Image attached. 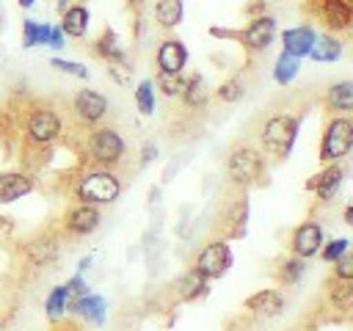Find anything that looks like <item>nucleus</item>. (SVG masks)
I'll list each match as a JSON object with an SVG mask.
<instances>
[{
	"instance_id": "obj_44",
	"label": "nucleus",
	"mask_w": 353,
	"mask_h": 331,
	"mask_svg": "<svg viewBox=\"0 0 353 331\" xmlns=\"http://www.w3.org/2000/svg\"><path fill=\"white\" fill-rule=\"evenodd\" d=\"M149 204H152V207H154V204H160V185L149 190Z\"/></svg>"
},
{
	"instance_id": "obj_5",
	"label": "nucleus",
	"mask_w": 353,
	"mask_h": 331,
	"mask_svg": "<svg viewBox=\"0 0 353 331\" xmlns=\"http://www.w3.org/2000/svg\"><path fill=\"white\" fill-rule=\"evenodd\" d=\"M265 171H268V157L256 146L240 143L226 157V177L240 190H248V188L259 185L262 177H265Z\"/></svg>"
},
{
	"instance_id": "obj_14",
	"label": "nucleus",
	"mask_w": 353,
	"mask_h": 331,
	"mask_svg": "<svg viewBox=\"0 0 353 331\" xmlns=\"http://www.w3.org/2000/svg\"><path fill=\"white\" fill-rule=\"evenodd\" d=\"M188 61H190V52H188L185 41L182 39H174V36L163 39L160 47H157V52H154L157 74H179V72H185Z\"/></svg>"
},
{
	"instance_id": "obj_7",
	"label": "nucleus",
	"mask_w": 353,
	"mask_h": 331,
	"mask_svg": "<svg viewBox=\"0 0 353 331\" xmlns=\"http://www.w3.org/2000/svg\"><path fill=\"white\" fill-rule=\"evenodd\" d=\"M69 110H72L77 127L88 130V127H97V124L105 121V116H108V110H110V102H108V97H105L102 91H97V88H80V91L72 94Z\"/></svg>"
},
{
	"instance_id": "obj_39",
	"label": "nucleus",
	"mask_w": 353,
	"mask_h": 331,
	"mask_svg": "<svg viewBox=\"0 0 353 331\" xmlns=\"http://www.w3.org/2000/svg\"><path fill=\"white\" fill-rule=\"evenodd\" d=\"M63 287H66L69 298H80V295L91 292V290H88V281H85V276H80V273H72V276L63 281Z\"/></svg>"
},
{
	"instance_id": "obj_47",
	"label": "nucleus",
	"mask_w": 353,
	"mask_h": 331,
	"mask_svg": "<svg viewBox=\"0 0 353 331\" xmlns=\"http://www.w3.org/2000/svg\"><path fill=\"white\" fill-rule=\"evenodd\" d=\"M72 6V0H58V11H66Z\"/></svg>"
},
{
	"instance_id": "obj_42",
	"label": "nucleus",
	"mask_w": 353,
	"mask_h": 331,
	"mask_svg": "<svg viewBox=\"0 0 353 331\" xmlns=\"http://www.w3.org/2000/svg\"><path fill=\"white\" fill-rule=\"evenodd\" d=\"M210 36H212V39H232V41H237V30H232V28H218V25H212V28H210Z\"/></svg>"
},
{
	"instance_id": "obj_33",
	"label": "nucleus",
	"mask_w": 353,
	"mask_h": 331,
	"mask_svg": "<svg viewBox=\"0 0 353 331\" xmlns=\"http://www.w3.org/2000/svg\"><path fill=\"white\" fill-rule=\"evenodd\" d=\"M152 83H154V91H160L163 97L174 99V97H182V88L188 83V74L185 72H179V74H157Z\"/></svg>"
},
{
	"instance_id": "obj_21",
	"label": "nucleus",
	"mask_w": 353,
	"mask_h": 331,
	"mask_svg": "<svg viewBox=\"0 0 353 331\" xmlns=\"http://www.w3.org/2000/svg\"><path fill=\"white\" fill-rule=\"evenodd\" d=\"M174 292H176V301L193 303V301H199V298H204V295L210 292V281H207L201 273H196V270L190 268V270H185V273L174 281Z\"/></svg>"
},
{
	"instance_id": "obj_1",
	"label": "nucleus",
	"mask_w": 353,
	"mask_h": 331,
	"mask_svg": "<svg viewBox=\"0 0 353 331\" xmlns=\"http://www.w3.org/2000/svg\"><path fill=\"white\" fill-rule=\"evenodd\" d=\"M69 193L80 204H94V207H108L116 204L124 193V179L116 168H97L85 166L83 171L74 174Z\"/></svg>"
},
{
	"instance_id": "obj_24",
	"label": "nucleus",
	"mask_w": 353,
	"mask_h": 331,
	"mask_svg": "<svg viewBox=\"0 0 353 331\" xmlns=\"http://www.w3.org/2000/svg\"><path fill=\"white\" fill-rule=\"evenodd\" d=\"M245 223H248V199L243 193L226 210V237L223 240H240V237H245Z\"/></svg>"
},
{
	"instance_id": "obj_35",
	"label": "nucleus",
	"mask_w": 353,
	"mask_h": 331,
	"mask_svg": "<svg viewBox=\"0 0 353 331\" xmlns=\"http://www.w3.org/2000/svg\"><path fill=\"white\" fill-rule=\"evenodd\" d=\"M215 97L223 102V105H234V102H240L243 97H245V83H243V77H229V80H223L221 86H218V91H215Z\"/></svg>"
},
{
	"instance_id": "obj_37",
	"label": "nucleus",
	"mask_w": 353,
	"mask_h": 331,
	"mask_svg": "<svg viewBox=\"0 0 353 331\" xmlns=\"http://www.w3.org/2000/svg\"><path fill=\"white\" fill-rule=\"evenodd\" d=\"M105 72H108V77L116 83V86H130L132 83V66H130V61H124V63H105Z\"/></svg>"
},
{
	"instance_id": "obj_34",
	"label": "nucleus",
	"mask_w": 353,
	"mask_h": 331,
	"mask_svg": "<svg viewBox=\"0 0 353 331\" xmlns=\"http://www.w3.org/2000/svg\"><path fill=\"white\" fill-rule=\"evenodd\" d=\"M50 66L61 74H69V77H77V80H88L91 77V69L80 61H72V58H61V55H52L50 58Z\"/></svg>"
},
{
	"instance_id": "obj_4",
	"label": "nucleus",
	"mask_w": 353,
	"mask_h": 331,
	"mask_svg": "<svg viewBox=\"0 0 353 331\" xmlns=\"http://www.w3.org/2000/svg\"><path fill=\"white\" fill-rule=\"evenodd\" d=\"M301 124H303V113H290V110L273 113V116L262 124V130H259L262 154H265V157H273V160L290 157V152H292V146H295V141H298Z\"/></svg>"
},
{
	"instance_id": "obj_9",
	"label": "nucleus",
	"mask_w": 353,
	"mask_h": 331,
	"mask_svg": "<svg viewBox=\"0 0 353 331\" xmlns=\"http://www.w3.org/2000/svg\"><path fill=\"white\" fill-rule=\"evenodd\" d=\"M279 36V22L270 17V14H259V17H251V22L245 28L237 30V41L243 44L245 52L256 55V52H265Z\"/></svg>"
},
{
	"instance_id": "obj_20",
	"label": "nucleus",
	"mask_w": 353,
	"mask_h": 331,
	"mask_svg": "<svg viewBox=\"0 0 353 331\" xmlns=\"http://www.w3.org/2000/svg\"><path fill=\"white\" fill-rule=\"evenodd\" d=\"M342 52H345V41H342L336 33L325 30V33H317V36H314V41H312L306 58L314 61V63H334V61L342 58Z\"/></svg>"
},
{
	"instance_id": "obj_41",
	"label": "nucleus",
	"mask_w": 353,
	"mask_h": 331,
	"mask_svg": "<svg viewBox=\"0 0 353 331\" xmlns=\"http://www.w3.org/2000/svg\"><path fill=\"white\" fill-rule=\"evenodd\" d=\"M66 44V36H63V30L58 28V25H52V30H50V39H47V47L50 50H61Z\"/></svg>"
},
{
	"instance_id": "obj_23",
	"label": "nucleus",
	"mask_w": 353,
	"mask_h": 331,
	"mask_svg": "<svg viewBox=\"0 0 353 331\" xmlns=\"http://www.w3.org/2000/svg\"><path fill=\"white\" fill-rule=\"evenodd\" d=\"M91 50H94V55L102 58L105 63H124V61H130L127 50L119 44L116 30H110V28H105V30L99 33V39H94Z\"/></svg>"
},
{
	"instance_id": "obj_19",
	"label": "nucleus",
	"mask_w": 353,
	"mask_h": 331,
	"mask_svg": "<svg viewBox=\"0 0 353 331\" xmlns=\"http://www.w3.org/2000/svg\"><path fill=\"white\" fill-rule=\"evenodd\" d=\"M25 257L33 268H47V265H55L58 257H61V240L55 234H44L39 240H30L25 245Z\"/></svg>"
},
{
	"instance_id": "obj_25",
	"label": "nucleus",
	"mask_w": 353,
	"mask_h": 331,
	"mask_svg": "<svg viewBox=\"0 0 353 331\" xmlns=\"http://www.w3.org/2000/svg\"><path fill=\"white\" fill-rule=\"evenodd\" d=\"M182 105L190 110H204L210 105V86L204 80V74H190L185 88H182Z\"/></svg>"
},
{
	"instance_id": "obj_16",
	"label": "nucleus",
	"mask_w": 353,
	"mask_h": 331,
	"mask_svg": "<svg viewBox=\"0 0 353 331\" xmlns=\"http://www.w3.org/2000/svg\"><path fill=\"white\" fill-rule=\"evenodd\" d=\"M36 179L28 171H0V207L3 204H14L19 199H25L28 193H33Z\"/></svg>"
},
{
	"instance_id": "obj_46",
	"label": "nucleus",
	"mask_w": 353,
	"mask_h": 331,
	"mask_svg": "<svg viewBox=\"0 0 353 331\" xmlns=\"http://www.w3.org/2000/svg\"><path fill=\"white\" fill-rule=\"evenodd\" d=\"M127 6H130V8L135 11V14H138V11H141V8L146 6V0H127Z\"/></svg>"
},
{
	"instance_id": "obj_18",
	"label": "nucleus",
	"mask_w": 353,
	"mask_h": 331,
	"mask_svg": "<svg viewBox=\"0 0 353 331\" xmlns=\"http://www.w3.org/2000/svg\"><path fill=\"white\" fill-rule=\"evenodd\" d=\"M314 36H317V30H314L312 22L292 25V28H287V30L281 33V50H284L287 55H292V58H306L312 41H314Z\"/></svg>"
},
{
	"instance_id": "obj_3",
	"label": "nucleus",
	"mask_w": 353,
	"mask_h": 331,
	"mask_svg": "<svg viewBox=\"0 0 353 331\" xmlns=\"http://www.w3.org/2000/svg\"><path fill=\"white\" fill-rule=\"evenodd\" d=\"M80 157L85 166L97 168H116L127 160V141L124 135L110 124H97L83 135Z\"/></svg>"
},
{
	"instance_id": "obj_8",
	"label": "nucleus",
	"mask_w": 353,
	"mask_h": 331,
	"mask_svg": "<svg viewBox=\"0 0 353 331\" xmlns=\"http://www.w3.org/2000/svg\"><path fill=\"white\" fill-rule=\"evenodd\" d=\"M234 265V254H232V245L223 240V237H215L210 240L193 259V270L201 273L207 281H215L221 276H226V270Z\"/></svg>"
},
{
	"instance_id": "obj_11",
	"label": "nucleus",
	"mask_w": 353,
	"mask_h": 331,
	"mask_svg": "<svg viewBox=\"0 0 353 331\" xmlns=\"http://www.w3.org/2000/svg\"><path fill=\"white\" fill-rule=\"evenodd\" d=\"M61 226H63V232L69 237H88L102 226V210L94 207V204H80L77 201L74 207L66 210Z\"/></svg>"
},
{
	"instance_id": "obj_40",
	"label": "nucleus",
	"mask_w": 353,
	"mask_h": 331,
	"mask_svg": "<svg viewBox=\"0 0 353 331\" xmlns=\"http://www.w3.org/2000/svg\"><path fill=\"white\" fill-rule=\"evenodd\" d=\"M157 157V143L154 141H146L143 149H141V160H138V168H146L152 160Z\"/></svg>"
},
{
	"instance_id": "obj_26",
	"label": "nucleus",
	"mask_w": 353,
	"mask_h": 331,
	"mask_svg": "<svg viewBox=\"0 0 353 331\" xmlns=\"http://www.w3.org/2000/svg\"><path fill=\"white\" fill-rule=\"evenodd\" d=\"M306 270H309V259H301V257H284L281 262H279V268H276V281L281 284V287H295L303 276H306Z\"/></svg>"
},
{
	"instance_id": "obj_36",
	"label": "nucleus",
	"mask_w": 353,
	"mask_h": 331,
	"mask_svg": "<svg viewBox=\"0 0 353 331\" xmlns=\"http://www.w3.org/2000/svg\"><path fill=\"white\" fill-rule=\"evenodd\" d=\"M350 251V237H334V240H325L323 245H320V259L323 262H334V259H339V257H345Z\"/></svg>"
},
{
	"instance_id": "obj_32",
	"label": "nucleus",
	"mask_w": 353,
	"mask_h": 331,
	"mask_svg": "<svg viewBox=\"0 0 353 331\" xmlns=\"http://www.w3.org/2000/svg\"><path fill=\"white\" fill-rule=\"evenodd\" d=\"M154 97H157V91H154L152 77H143V80L135 86V94H132L135 108H138V113H141V116H154V108H157Z\"/></svg>"
},
{
	"instance_id": "obj_15",
	"label": "nucleus",
	"mask_w": 353,
	"mask_h": 331,
	"mask_svg": "<svg viewBox=\"0 0 353 331\" xmlns=\"http://www.w3.org/2000/svg\"><path fill=\"white\" fill-rule=\"evenodd\" d=\"M69 314L85 320L88 325L99 328L105 325V317H108V298L99 295V292H85L80 298H72L69 301Z\"/></svg>"
},
{
	"instance_id": "obj_38",
	"label": "nucleus",
	"mask_w": 353,
	"mask_h": 331,
	"mask_svg": "<svg viewBox=\"0 0 353 331\" xmlns=\"http://www.w3.org/2000/svg\"><path fill=\"white\" fill-rule=\"evenodd\" d=\"M331 265H334V273H331L334 281H353V259H350V254L334 259Z\"/></svg>"
},
{
	"instance_id": "obj_6",
	"label": "nucleus",
	"mask_w": 353,
	"mask_h": 331,
	"mask_svg": "<svg viewBox=\"0 0 353 331\" xmlns=\"http://www.w3.org/2000/svg\"><path fill=\"white\" fill-rule=\"evenodd\" d=\"M353 149V121L347 113H336L325 121L323 135H320V163H339L350 154Z\"/></svg>"
},
{
	"instance_id": "obj_31",
	"label": "nucleus",
	"mask_w": 353,
	"mask_h": 331,
	"mask_svg": "<svg viewBox=\"0 0 353 331\" xmlns=\"http://www.w3.org/2000/svg\"><path fill=\"white\" fill-rule=\"evenodd\" d=\"M298 72H301V58H292V55H287L281 50L279 58H276V63H273V80H276V86H290L298 77Z\"/></svg>"
},
{
	"instance_id": "obj_22",
	"label": "nucleus",
	"mask_w": 353,
	"mask_h": 331,
	"mask_svg": "<svg viewBox=\"0 0 353 331\" xmlns=\"http://www.w3.org/2000/svg\"><path fill=\"white\" fill-rule=\"evenodd\" d=\"M88 22H91V14L85 8V3H72L66 11H61V25L58 28L69 39H83L88 33Z\"/></svg>"
},
{
	"instance_id": "obj_27",
	"label": "nucleus",
	"mask_w": 353,
	"mask_h": 331,
	"mask_svg": "<svg viewBox=\"0 0 353 331\" xmlns=\"http://www.w3.org/2000/svg\"><path fill=\"white\" fill-rule=\"evenodd\" d=\"M325 105L336 113H350L353 110V80H336L325 91Z\"/></svg>"
},
{
	"instance_id": "obj_10",
	"label": "nucleus",
	"mask_w": 353,
	"mask_h": 331,
	"mask_svg": "<svg viewBox=\"0 0 353 331\" xmlns=\"http://www.w3.org/2000/svg\"><path fill=\"white\" fill-rule=\"evenodd\" d=\"M323 243H325L323 223L317 218H306L290 234V254L292 257H301V259H314L320 254V245Z\"/></svg>"
},
{
	"instance_id": "obj_43",
	"label": "nucleus",
	"mask_w": 353,
	"mask_h": 331,
	"mask_svg": "<svg viewBox=\"0 0 353 331\" xmlns=\"http://www.w3.org/2000/svg\"><path fill=\"white\" fill-rule=\"evenodd\" d=\"M91 265H94V257L88 254V257H83V259L77 262V270H74V273H80V276H85V270H91Z\"/></svg>"
},
{
	"instance_id": "obj_13",
	"label": "nucleus",
	"mask_w": 353,
	"mask_h": 331,
	"mask_svg": "<svg viewBox=\"0 0 353 331\" xmlns=\"http://www.w3.org/2000/svg\"><path fill=\"white\" fill-rule=\"evenodd\" d=\"M312 8L317 14V19L331 33L350 30V22H353V3L350 0H312Z\"/></svg>"
},
{
	"instance_id": "obj_48",
	"label": "nucleus",
	"mask_w": 353,
	"mask_h": 331,
	"mask_svg": "<svg viewBox=\"0 0 353 331\" xmlns=\"http://www.w3.org/2000/svg\"><path fill=\"white\" fill-rule=\"evenodd\" d=\"M17 3H19L22 8H33V6H36V0H17Z\"/></svg>"
},
{
	"instance_id": "obj_45",
	"label": "nucleus",
	"mask_w": 353,
	"mask_h": 331,
	"mask_svg": "<svg viewBox=\"0 0 353 331\" xmlns=\"http://www.w3.org/2000/svg\"><path fill=\"white\" fill-rule=\"evenodd\" d=\"M342 221H345V223H353V204H345V212H342Z\"/></svg>"
},
{
	"instance_id": "obj_17",
	"label": "nucleus",
	"mask_w": 353,
	"mask_h": 331,
	"mask_svg": "<svg viewBox=\"0 0 353 331\" xmlns=\"http://www.w3.org/2000/svg\"><path fill=\"white\" fill-rule=\"evenodd\" d=\"M284 303H287V301H284L281 290H276V287L256 290L254 295L245 298V309H248L254 317H265V320L279 317V314L284 312Z\"/></svg>"
},
{
	"instance_id": "obj_29",
	"label": "nucleus",
	"mask_w": 353,
	"mask_h": 331,
	"mask_svg": "<svg viewBox=\"0 0 353 331\" xmlns=\"http://www.w3.org/2000/svg\"><path fill=\"white\" fill-rule=\"evenodd\" d=\"M185 17L182 0H154V22L163 30H174Z\"/></svg>"
},
{
	"instance_id": "obj_30",
	"label": "nucleus",
	"mask_w": 353,
	"mask_h": 331,
	"mask_svg": "<svg viewBox=\"0 0 353 331\" xmlns=\"http://www.w3.org/2000/svg\"><path fill=\"white\" fill-rule=\"evenodd\" d=\"M52 25L50 22H39V19H22V47L33 50V47H47Z\"/></svg>"
},
{
	"instance_id": "obj_12",
	"label": "nucleus",
	"mask_w": 353,
	"mask_h": 331,
	"mask_svg": "<svg viewBox=\"0 0 353 331\" xmlns=\"http://www.w3.org/2000/svg\"><path fill=\"white\" fill-rule=\"evenodd\" d=\"M345 174H347V171H345L342 163H325L323 171H317L312 179H306V190H312L320 204H328V201H334L336 193L342 190Z\"/></svg>"
},
{
	"instance_id": "obj_28",
	"label": "nucleus",
	"mask_w": 353,
	"mask_h": 331,
	"mask_svg": "<svg viewBox=\"0 0 353 331\" xmlns=\"http://www.w3.org/2000/svg\"><path fill=\"white\" fill-rule=\"evenodd\" d=\"M69 292H66V287L63 284H55L50 292H47V298H44V314H47V320L50 323H61L66 314H69Z\"/></svg>"
},
{
	"instance_id": "obj_2",
	"label": "nucleus",
	"mask_w": 353,
	"mask_h": 331,
	"mask_svg": "<svg viewBox=\"0 0 353 331\" xmlns=\"http://www.w3.org/2000/svg\"><path fill=\"white\" fill-rule=\"evenodd\" d=\"M61 138H63V113L52 102H44V99L30 102L22 119L25 149L44 152V149H52Z\"/></svg>"
}]
</instances>
